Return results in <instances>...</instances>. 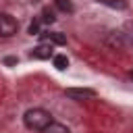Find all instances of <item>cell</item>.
<instances>
[{
	"label": "cell",
	"mask_w": 133,
	"mask_h": 133,
	"mask_svg": "<svg viewBox=\"0 0 133 133\" xmlns=\"http://www.w3.org/2000/svg\"><path fill=\"white\" fill-rule=\"evenodd\" d=\"M39 35H42L48 44H52V46H54V44H56V46H64V44H66V37H64L62 33H58V31H42Z\"/></svg>",
	"instance_id": "6"
},
{
	"label": "cell",
	"mask_w": 133,
	"mask_h": 133,
	"mask_svg": "<svg viewBox=\"0 0 133 133\" xmlns=\"http://www.w3.org/2000/svg\"><path fill=\"white\" fill-rule=\"evenodd\" d=\"M96 2H100V4H104V6H110V8H114V10H127V6H129L127 0H96Z\"/></svg>",
	"instance_id": "7"
},
{
	"label": "cell",
	"mask_w": 133,
	"mask_h": 133,
	"mask_svg": "<svg viewBox=\"0 0 133 133\" xmlns=\"http://www.w3.org/2000/svg\"><path fill=\"white\" fill-rule=\"evenodd\" d=\"M129 77H131V79H133V71H129Z\"/></svg>",
	"instance_id": "15"
},
{
	"label": "cell",
	"mask_w": 133,
	"mask_h": 133,
	"mask_svg": "<svg viewBox=\"0 0 133 133\" xmlns=\"http://www.w3.org/2000/svg\"><path fill=\"white\" fill-rule=\"evenodd\" d=\"M52 121H54L52 114H50L48 110H44V108H29V110L23 114L25 127H27L29 131H37V133H42Z\"/></svg>",
	"instance_id": "1"
},
{
	"label": "cell",
	"mask_w": 133,
	"mask_h": 133,
	"mask_svg": "<svg viewBox=\"0 0 133 133\" xmlns=\"http://www.w3.org/2000/svg\"><path fill=\"white\" fill-rule=\"evenodd\" d=\"M123 35H125V39H127V44H129V46H133V21H129V23H125V29H123Z\"/></svg>",
	"instance_id": "12"
},
{
	"label": "cell",
	"mask_w": 133,
	"mask_h": 133,
	"mask_svg": "<svg viewBox=\"0 0 133 133\" xmlns=\"http://www.w3.org/2000/svg\"><path fill=\"white\" fill-rule=\"evenodd\" d=\"M52 62H54V66H56L58 71H64V69L69 66V58H66L64 54H54V56H52Z\"/></svg>",
	"instance_id": "10"
},
{
	"label": "cell",
	"mask_w": 133,
	"mask_h": 133,
	"mask_svg": "<svg viewBox=\"0 0 133 133\" xmlns=\"http://www.w3.org/2000/svg\"><path fill=\"white\" fill-rule=\"evenodd\" d=\"M64 94L69 98H73V100H89V98H96V91L94 89H87V87H71Z\"/></svg>",
	"instance_id": "5"
},
{
	"label": "cell",
	"mask_w": 133,
	"mask_h": 133,
	"mask_svg": "<svg viewBox=\"0 0 133 133\" xmlns=\"http://www.w3.org/2000/svg\"><path fill=\"white\" fill-rule=\"evenodd\" d=\"M39 21H42L44 25H52V23L56 21V17H54V10H52V8H44V10H42V17H39Z\"/></svg>",
	"instance_id": "11"
},
{
	"label": "cell",
	"mask_w": 133,
	"mask_h": 133,
	"mask_svg": "<svg viewBox=\"0 0 133 133\" xmlns=\"http://www.w3.org/2000/svg\"><path fill=\"white\" fill-rule=\"evenodd\" d=\"M4 64L12 66V64H17V58H15V56H6V58H4Z\"/></svg>",
	"instance_id": "14"
},
{
	"label": "cell",
	"mask_w": 133,
	"mask_h": 133,
	"mask_svg": "<svg viewBox=\"0 0 133 133\" xmlns=\"http://www.w3.org/2000/svg\"><path fill=\"white\" fill-rule=\"evenodd\" d=\"M54 6H56L60 12H64V15H71V12L75 10V6H73L71 0H54Z\"/></svg>",
	"instance_id": "9"
},
{
	"label": "cell",
	"mask_w": 133,
	"mask_h": 133,
	"mask_svg": "<svg viewBox=\"0 0 133 133\" xmlns=\"http://www.w3.org/2000/svg\"><path fill=\"white\" fill-rule=\"evenodd\" d=\"M42 133H71V131H69V127H66V125L52 121V123H50V125H48V127H46Z\"/></svg>",
	"instance_id": "8"
},
{
	"label": "cell",
	"mask_w": 133,
	"mask_h": 133,
	"mask_svg": "<svg viewBox=\"0 0 133 133\" xmlns=\"http://www.w3.org/2000/svg\"><path fill=\"white\" fill-rule=\"evenodd\" d=\"M29 56H31V58H35V60H48V58H52V56H54V48H52V44L42 42V44H37V46L29 52Z\"/></svg>",
	"instance_id": "3"
},
{
	"label": "cell",
	"mask_w": 133,
	"mask_h": 133,
	"mask_svg": "<svg viewBox=\"0 0 133 133\" xmlns=\"http://www.w3.org/2000/svg\"><path fill=\"white\" fill-rule=\"evenodd\" d=\"M17 29H19V23L15 21V17L0 12V37H10L17 33Z\"/></svg>",
	"instance_id": "2"
},
{
	"label": "cell",
	"mask_w": 133,
	"mask_h": 133,
	"mask_svg": "<svg viewBox=\"0 0 133 133\" xmlns=\"http://www.w3.org/2000/svg\"><path fill=\"white\" fill-rule=\"evenodd\" d=\"M104 42H106V46H110L112 50H123V48L127 46V39H125L123 31H110V33L104 37Z\"/></svg>",
	"instance_id": "4"
},
{
	"label": "cell",
	"mask_w": 133,
	"mask_h": 133,
	"mask_svg": "<svg viewBox=\"0 0 133 133\" xmlns=\"http://www.w3.org/2000/svg\"><path fill=\"white\" fill-rule=\"evenodd\" d=\"M39 33H42V21L35 19V21H31V25H29V35H39Z\"/></svg>",
	"instance_id": "13"
}]
</instances>
